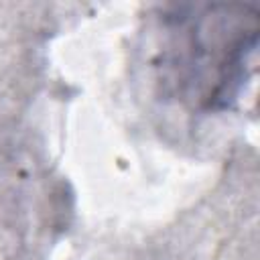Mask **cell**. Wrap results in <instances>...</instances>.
<instances>
[{
	"mask_svg": "<svg viewBox=\"0 0 260 260\" xmlns=\"http://www.w3.org/2000/svg\"><path fill=\"white\" fill-rule=\"evenodd\" d=\"M254 6L201 4L177 6L165 20L173 32L169 63L185 69L187 83L199 81L197 95L213 108L234 98V85L242 79L248 55L256 47Z\"/></svg>",
	"mask_w": 260,
	"mask_h": 260,
	"instance_id": "6da1fadb",
	"label": "cell"
}]
</instances>
